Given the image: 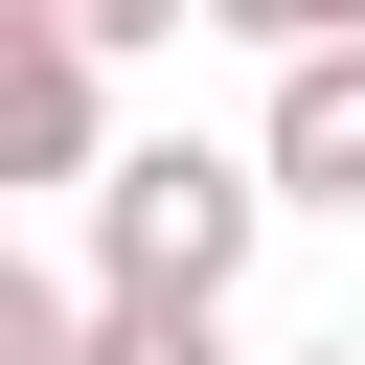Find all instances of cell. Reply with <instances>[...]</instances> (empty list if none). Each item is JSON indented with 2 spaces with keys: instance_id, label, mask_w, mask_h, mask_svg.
<instances>
[{
  "instance_id": "obj_1",
  "label": "cell",
  "mask_w": 365,
  "mask_h": 365,
  "mask_svg": "<svg viewBox=\"0 0 365 365\" xmlns=\"http://www.w3.org/2000/svg\"><path fill=\"white\" fill-rule=\"evenodd\" d=\"M251 228H274V182H251L228 137H114V160H91V297H205V319H228Z\"/></svg>"
},
{
  "instance_id": "obj_2",
  "label": "cell",
  "mask_w": 365,
  "mask_h": 365,
  "mask_svg": "<svg viewBox=\"0 0 365 365\" xmlns=\"http://www.w3.org/2000/svg\"><path fill=\"white\" fill-rule=\"evenodd\" d=\"M251 182H274V205H365V46L274 68V137H251Z\"/></svg>"
},
{
  "instance_id": "obj_3",
  "label": "cell",
  "mask_w": 365,
  "mask_h": 365,
  "mask_svg": "<svg viewBox=\"0 0 365 365\" xmlns=\"http://www.w3.org/2000/svg\"><path fill=\"white\" fill-rule=\"evenodd\" d=\"M91 160H114V114H91V68H68V46H46V23L0 0V182H91Z\"/></svg>"
},
{
  "instance_id": "obj_4",
  "label": "cell",
  "mask_w": 365,
  "mask_h": 365,
  "mask_svg": "<svg viewBox=\"0 0 365 365\" xmlns=\"http://www.w3.org/2000/svg\"><path fill=\"white\" fill-rule=\"evenodd\" d=\"M68 365H228V319H205V297H91Z\"/></svg>"
},
{
  "instance_id": "obj_5",
  "label": "cell",
  "mask_w": 365,
  "mask_h": 365,
  "mask_svg": "<svg viewBox=\"0 0 365 365\" xmlns=\"http://www.w3.org/2000/svg\"><path fill=\"white\" fill-rule=\"evenodd\" d=\"M68 342H91V297H68L46 251H0V365H68Z\"/></svg>"
},
{
  "instance_id": "obj_6",
  "label": "cell",
  "mask_w": 365,
  "mask_h": 365,
  "mask_svg": "<svg viewBox=\"0 0 365 365\" xmlns=\"http://www.w3.org/2000/svg\"><path fill=\"white\" fill-rule=\"evenodd\" d=\"M23 23H46L68 68H114V46H160V23H205V0H23Z\"/></svg>"
},
{
  "instance_id": "obj_7",
  "label": "cell",
  "mask_w": 365,
  "mask_h": 365,
  "mask_svg": "<svg viewBox=\"0 0 365 365\" xmlns=\"http://www.w3.org/2000/svg\"><path fill=\"white\" fill-rule=\"evenodd\" d=\"M228 46H274V68H319V46H365V0H205Z\"/></svg>"
},
{
  "instance_id": "obj_8",
  "label": "cell",
  "mask_w": 365,
  "mask_h": 365,
  "mask_svg": "<svg viewBox=\"0 0 365 365\" xmlns=\"http://www.w3.org/2000/svg\"><path fill=\"white\" fill-rule=\"evenodd\" d=\"M319 365H365V342H319Z\"/></svg>"
}]
</instances>
